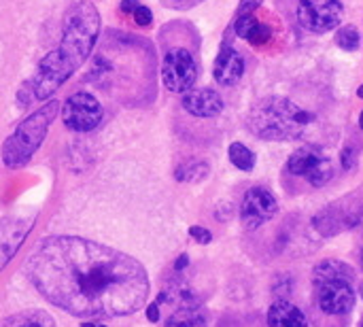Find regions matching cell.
Listing matches in <instances>:
<instances>
[{"instance_id":"obj_1","label":"cell","mask_w":363,"mask_h":327,"mask_svg":"<svg viewBox=\"0 0 363 327\" xmlns=\"http://www.w3.org/2000/svg\"><path fill=\"white\" fill-rule=\"evenodd\" d=\"M26 275L45 300L74 317L117 319L140 311L149 296L140 262L79 236L43 238Z\"/></svg>"},{"instance_id":"obj_2","label":"cell","mask_w":363,"mask_h":327,"mask_svg":"<svg viewBox=\"0 0 363 327\" xmlns=\"http://www.w3.org/2000/svg\"><path fill=\"white\" fill-rule=\"evenodd\" d=\"M100 34V13L89 0L77 2L64 17L62 40L57 49L47 53L36 74L21 87L19 104L28 106L32 100L51 98L77 68H81Z\"/></svg>"},{"instance_id":"obj_3","label":"cell","mask_w":363,"mask_h":327,"mask_svg":"<svg viewBox=\"0 0 363 327\" xmlns=\"http://www.w3.org/2000/svg\"><path fill=\"white\" fill-rule=\"evenodd\" d=\"M317 123V113L304 109L287 96H266L257 100L247 117V128L259 140H298Z\"/></svg>"},{"instance_id":"obj_4","label":"cell","mask_w":363,"mask_h":327,"mask_svg":"<svg viewBox=\"0 0 363 327\" xmlns=\"http://www.w3.org/2000/svg\"><path fill=\"white\" fill-rule=\"evenodd\" d=\"M319 309L325 315H349L355 309V272L340 260H323L313 270Z\"/></svg>"},{"instance_id":"obj_5","label":"cell","mask_w":363,"mask_h":327,"mask_svg":"<svg viewBox=\"0 0 363 327\" xmlns=\"http://www.w3.org/2000/svg\"><path fill=\"white\" fill-rule=\"evenodd\" d=\"M57 111H60L57 100L47 102L43 109H38L36 113L26 117L17 126V130L4 140V145H2V162L9 168H19V166L30 162V157L36 153V149L45 140L47 130L53 123Z\"/></svg>"},{"instance_id":"obj_6","label":"cell","mask_w":363,"mask_h":327,"mask_svg":"<svg viewBox=\"0 0 363 327\" xmlns=\"http://www.w3.org/2000/svg\"><path fill=\"white\" fill-rule=\"evenodd\" d=\"M287 17L294 26H300L311 34H325L342 21L340 0H287Z\"/></svg>"},{"instance_id":"obj_7","label":"cell","mask_w":363,"mask_h":327,"mask_svg":"<svg viewBox=\"0 0 363 327\" xmlns=\"http://www.w3.org/2000/svg\"><path fill=\"white\" fill-rule=\"evenodd\" d=\"M287 174L294 179H302L311 187H323L334 177V160L319 145L298 147L287 160Z\"/></svg>"},{"instance_id":"obj_8","label":"cell","mask_w":363,"mask_h":327,"mask_svg":"<svg viewBox=\"0 0 363 327\" xmlns=\"http://www.w3.org/2000/svg\"><path fill=\"white\" fill-rule=\"evenodd\" d=\"M162 79L166 89L174 94H187L198 79V64L189 49L174 47L166 53L162 66Z\"/></svg>"},{"instance_id":"obj_9","label":"cell","mask_w":363,"mask_h":327,"mask_svg":"<svg viewBox=\"0 0 363 327\" xmlns=\"http://www.w3.org/2000/svg\"><path fill=\"white\" fill-rule=\"evenodd\" d=\"M64 123L74 132H89L102 121V104L85 92L72 94L62 111Z\"/></svg>"},{"instance_id":"obj_10","label":"cell","mask_w":363,"mask_h":327,"mask_svg":"<svg viewBox=\"0 0 363 327\" xmlns=\"http://www.w3.org/2000/svg\"><path fill=\"white\" fill-rule=\"evenodd\" d=\"M279 213V202L266 187H251L240 204V219L247 230H257Z\"/></svg>"},{"instance_id":"obj_11","label":"cell","mask_w":363,"mask_h":327,"mask_svg":"<svg viewBox=\"0 0 363 327\" xmlns=\"http://www.w3.org/2000/svg\"><path fill=\"white\" fill-rule=\"evenodd\" d=\"M30 228H32L30 219H19V217L0 219V270L13 260V255L26 240Z\"/></svg>"},{"instance_id":"obj_12","label":"cell","mask_w":363,"mask_h":327,"mask_svg":"<svg viewBox=\"0 0 363 327\" xmlns=\"http://www.w3.org/2000/svg\"><path fill=\"white\" fill-rule=\"evenodd\" d=\"M245 74V57L232 47V43H223L219 49V55L213 66V77L219 85H236Z\"/></svg>"},{"instance_id":"obj_13","label":"cell","mask_w":363,"mask_h":327,"mask_svg":"<svg viewBox=\"0 0 363 327\" xmlns=\"http://www.w3.org/2000/svg\"><path fill=\"white\" fill-rule=\"evenodd\" d=\"M183 109L194 117H217L223 111V98L215 89H189L183 100Z\"/></svg>"},{"instance_id":"obj_14","label":"cell","mask_w":363,"mask_h":327,"mask_svg":"<svg viewBox=\"0 0 363 327\" xmlns=\"http://www.w3.org/2000/svg\"><path fill=\"white\" fill-rule=\"evenodd\" d=\"M234 32H236V36L249 40V43L255 45V47L268 45L270 38H272V28H270L268 23L257 21L253 13L238 15V17H236V23H234Z\"/></svg>"},{"instance_id":"obj_15","label":"cell","mask_w":363,"mask_h":327,"mask_svg":"<svg viewBox=\"0 0 363 327\" xmlns=\"http://www.w3.org/2000/svg\"><path fill=\"white\" fill-rule=\"evenodd\" d=\"M268 327H308V319L296 304L277 300L268 311Z\"/></svg>"},{"instance_id":"obj_16","label":"cell","mask_w":363,"mask_h":327,"mask_svg":"<svg viewBox=\"0 0 363 327\" xmlns=\"http://www.w3.org/2000/svg\"><path fill=\"white\" fill-rule=\"evenodd\" d=\"M0 327H57L55 319L38 309L19 311L15 315H9L0 321Z\"/></svg>"},{"instance_id":"obj_17","label":"cell","mask_w":363,"mask_h":327,"mask_svg":"<svg viewBox=\"0 0 363 327\" xmlns=\"http://www.w3.org/2000/svg\"><path fill=\"white\" fill-rule=\"evenodd\" d=\"M228 157L238 170H245V172H251L255 168V162H257L255 153L242 143H232L228 149Z\"/></svg>"},{"instance_id":"obj_18","label":"cell","mask_w":363,"mask_h":327,"mask_svg":"<svg viewBox=\"0 0 363 327\" xmlns=\"http://www.w3.org/2000/svg\"><path fill=\"white\" fill-rule=\"evenodd\" d=\"M166 327H208L206 319L202 317V313H198L196 309H179L170 319Z\"/></svg>"},{"instance_id":"obj_19","label":"cell","mask_w":363,"mask_h":327,"mask_svg":"<svg viewBox=\"0 0 363 327\" xmlns=\"http://www.w3.org/2000/svg\"><path fill=\"white\" fill-rule=\"evenodd\" d=\"M208 174V164L206 162H198V160H191V162H185L177 168L174 177L177 181H183V183H191V181H200Z\"/></svg>"},{"instance_id":"obj_20","label":"cell","mask_w":363,"mask_h":327,"mask_svg":"<svg viewBox=\"0 0 363 327\" xmlns=\"http://www.w3.org/2000/svg\"><path fill=\"white\" fill-rule=\"evenodd\" d=\"M336 45H340V49L345 51H355L359 47V32L355 26H342L338 32H336Z\"/></svg>"},{"instance_id":"obj_21","label":"cell","mask_w":363,"mask_h":327,"mask_svg":"<svg viewBox=\"0 0 363 327\" xmlns=\"http://www.w3.org/2000/svg\"><path fill=\"white\" fill-rule=\"evenodd\" d=\"M357 153H359V149L355 147V145H347L345 149H342V168L345 170H353L355 168V164H357Z\"/></svg>"},{"instance_id":"obj_22","label":"cell","mask_w":363,"mask_h":327,"mask_svg":"<svg viewBox=\"0 0 363 327\" xmlns=\"http://www.w3.org/2000/svg\"><path fill=\"white\" fill-rule=\"evenodd\" d=\"M189 236L198 243V245H208L213 240V234L206 230V228H200V226H191L189 228Z\"/></svg>"},{"instance_id":"obj_23","label":"cell","mask_w":363,"mask_h":327,"mask_svg":"<svg viewBox=\"0 0 363 327\" xmlns=\"http://www.w3.org/2000/svg\"><path fill=\"white\" fill-rule=\"evenodd\" d=\"M132 15H134L136 23H138V26H143V28H145V26H149V23L153 21V13H151L147 6H138Z\"/></svg>"},{"instance_id":"obj_24","label":"cell","mask_w":363,"mask_h":327,"mask_svg":"<svg viewBox=\"0 0 363 327\" xmlns=\"http://www.w3.org/2000/svg\"><path fill=\"white\" fill-rule=\"evenodd\" d=\"M202 0H162V4L166 6H172V9H179V11H185V9H191L196 4H200Z\"/></svg>"},{"instance_id":"obj_25","label":"cell","mask_w":363,"mask_h":327,"mask_svg":"<svg viewBox=\"0 0 363 327\" xmlns=\"http://www.w3.org/2000/svg\"><path fill=\"white\" fill-rule=\"evenodd\" d=\"M264 0H240L238 4V15H247V13H253L255 9L262 6Z\"/></svg>"},{"instance_id":"obj_26","label":"cell","mask_w":363,"mask_h":327,"mask_svg":"<svg viewBox=\"0 0 363 327\" xmlns=\"http://www.w3.org/2000/svg\"><path fill=\"white\" fill-rule=\"evenodd\" d=\"M147 319H149L151 323L160 321V304H157V302L149 304V309H147Z\"/></svg>"},{"instance_id":"obj_27","label":"cell","mask_w":363,"mask_h":327,"mask_svg":"<svg viewBox=\"0 0 363 327\" xmlns=\"http://www.w3.org/2000/svg\"><path fill=\"white\" fill-rule=\"evenodd\" d=\"M138 6H140L138 0H123V2H121V11H123V13H134Z\"/></svg>"},{"instance_id":"obj_28","label":"cell","mask_w":363,"mask_h":327,"mask_svg":"<svg viewBox=\"0 0 363 327\" xmlns=\"http://www.w3.org/2000/svg\"><path fill=\"white\" fill-rule=\"evenodd\" d=\"M187 264H189V257H187V253H183V255H181V257L177 260L174 268H177V270L181 272V270H185V268H187Z\"/></svg>"},{"instance_id":"obj_29","label":"cell","mask_w":363,"mask_h":327,"mask_svg":"<svg viewBox=\"0 0 363 327\" xmlns=\"http://www.w3.org/2000/svg\"><path fill=\"white\" fill-rule=\"evenodd\" d=\"M81 327H96V323H91V321H85V323H83Z\"/></svg>"},{"instance_id":"obj_30","label":"cell","mask_w":363,"mask_h":327,"mask_svg":"<svg viewBox=\"0 0 363 327\" xmlns=\"http://www.w3.org/2000/svg\"><path fill=\"white\" fill-rule=\"evenodd\" d=\"M359 130H363V111L362 115H359Z\"/></svg>"},{"instance_id":"obj_31","label":"cell","mask_w":363,"mask_h":327,"mask_svg":"<svg viewBox=\"0 0 363 327\" xmlns=\"http://www.w3.org/2000/svg\"><path fill=\"white\" fill-rule=\"evenodd\" d=\"M357 96H359V98H363V85H359V89H357Z\"/></svg>"},{"instance_id":"obj_32","label":"cell","mask_w":363,"mask_h":327,"mask_svg":"<svg viewBox=\"0 0 363 327\" xmlns=\"http://www.w3.org/2000/svg\"><path fill=\"white\" fill-rule=\"evenodd\" d=\"M359 294H362V298H363V285H362V289H359Z\"/></svg>"},{"instance_id":"obj_33","label":"cell","mask_w":363,"mask_h":327,"mask_svg":"<svg viewBox=\"0 0 363 327\" xmlns=\"http://www.w3.org/2000/svg\"><path fill=\"white\" fill-rule=\"evenodd\" d=\"M359 327H363V319H362V321H359Z\"/></svg>"},{"instance_id":"obj_34","label":"cell","mask_w":363,"mask_h":327,"mask_svg":"<svg viewBox=\"0 0 363 327\" xmlns=\"http://www.w3.org/2000/svg\"><path fill=\"white\" fill-rule=\"evenodd\" d=\"M362 266H363V251H362Z\"/></svg>"},{"instance_id":"obj_35","label":"cell","mask_w":363,"mask_h":327,"mask_svg":"<svg viewBox=\"0 0 363 327\" xmlns=\"http://www.w3.org/2000/svg\"><path fill=\"white\" fill-rule=\"evenodd\" d=\"M96 327H106V326H96Z\"/></svg>"}]
</instances>
